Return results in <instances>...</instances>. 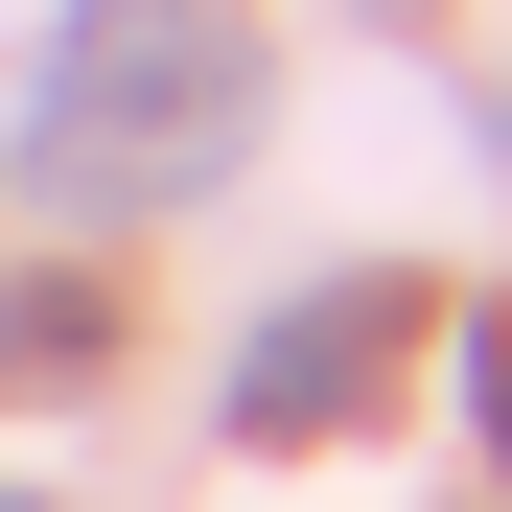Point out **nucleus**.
<instances>
[{"label":"nucleus","mask_w":512,"mask_h":512,"mask_svg":"<svg viewBox=\"0 0 512 512\" xmlns=\"http://www.w3.org/2000/svg\"><path fill=\"white\" fill-rule=\"evenodd\" d=\"M396 326H419L396 280H326L303 326H256V350H233V419H256V443H326V419H373V396H396Z\"/></svg>","instance_id":"f03ea898"},{"label":"nucleus","mask_w":512,"mask_h":512,"mask_svg":"<svg viewBox=\"0 0 512 512\" xmlns=\"http://www.w3.org/2000/svg\"><path fill=\"white\" fill-rule=\"evenodd\" d=\"M233 140H256V47L210 0H70L47 24V117H24L47 210H187Z\"/></svg>","instance_id":"f257e3e1"},{"label":"nucleus","mask_w":512,"mask_h":512,"mask_svg":"<svg viewBox=\"0 0 512 512\" xmlns=\"http://www.w3.org/2000/svg\"><path fill=\"white\" fill-rule=\"evenodd\" d=\"M466 396H489V443H512V303H489V326H466Z\"/></svg>","instance_id":"7ed1b4c3"}]
</instances>
